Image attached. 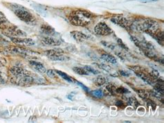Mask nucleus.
<instances>
[{"label": "nucleus", "instance_id": "1", "mask_svg": "<svg viewBox=\"0 0 164 123\" xmlns=\"http://www.w3.org/2000/svg\"><path fill=\"white\" fill-rule=\"evenodd\" d=\"M93 15L91 13L82 9L72 10L68 15L71 24L77 27H86L93 21Z\"/></svg>", "mask_w": 164, "mask_h": 123}, {"label": "nucleus", "instance_id": "2", "mask_svg": "<svg viewBox=\"0 0 164 123\" xmlns=\"http://www.w3.org/2000/svg\"><path fill=\"white\" fill-rule=\"evenodd\" d=\"M132 27L139 31L149 34L152 37L159 30L158 22L149 18H142L137 20L131 24V29Z\"/></svg>", "mask_w": 164, "mask_h": 123}, {"label": "nucleus", "instance_id": "3", "mask_svg": "<svg viewBox=\"0 0 164 123\" xmlns=\"http://www.w3.org/2000/svg\"><path fill=\"white\" fill-rule=\"evenodd\" d=\"M6 6H8L10 10H12V12L15 14V15L21 21L24 22L27 24L29 25L36 24L37 21H36L35 17L25 7L17 4V3H6Z\"/></svg>", "mask_w": 164, "mask_h": 123}, {"label": "nucleus", "instance_id": "4", "mask_svg": "<svg viewBox=\"0 0 164 123\" xmlns=\"http://www.w3.org/2000/svg\"><path fill=\"white\" fill-rule=\"evenodd\" d=\"M46 57L52 61H64L69 60V58L68 56L64 54V51L60 49H53L45 52Z\"/></svg>", "mask_w": 164, "mask_h": 123}, {"label": "nucleus", "instance_id": "5", "mask_svg": "<svg viewBox=\"0 0 164 123\" xmlns=\"http://www.w3.org/2000/svg\"><path fill=\"white\" fill-rule=\"evenodd\" d=\"M8 51L13 54H17L19 55H21V57L24 58H34L35 56L37 55V54L35 52L31 51L30 50H26L24 48L21 47H10L8 49Z\"/></svg>", "mask_w": 164, "mask_h": 123}, {"label": "nucleus", "instance_id": "6", "mask_svg": "<svg viewBox=\"0 0 164 123\" xmlns=\"http://www.w3.org/2000/svg\"><path fill=\"white\" fill-rule=\"evenodd\" d=\"M94 31L97 35L99 36H109L113 34V31L105 22H101L95 25L94 27Z\"/></svg>", "mask_w": 164, "mask_h": 123}, {"label": "nucleus", "instance_id": "7", "mask_svg": "<svg viewBox=\"0 0 164 123\" xmlns=\"http://www.w3.org/2000/svg\"><path fill=\"white\" fill-rule=\"evenodd\" d=\"M111 21L113 23L125 29L127 31L131 29V23L127 18L122 15H116L111 18Z\"/></svg>", "mask_w": 164, "mask_h": 123}, {"label": "nucleus", "instance_id": "8", "mask_svg": "<svg viewBox=\"0 0 164 123\" xmlns=\"http://www.w3.org/2000/svg\"><path fill=\"white\" fill-rule=\"evenodd\" d=\"M9 72L16 79L25 77V76L31 75L30 71L22 68H19V67H12L9 69Z\"/></svg>", "mask_w": 164, "mask_h": 123}, {"label": "nucleus", "instance_id": "9", "mask_svg": "<svg viewBox=\"0 0 164 123\" xmlns=\"http://www.w3.org/2000/svg\"><path fill=\"white\" fill-rule=\"evenodd\" d=\"M10 40L15 45H19V46H33L35 45V43L33 40L31 38H26L21 37H10Z\"/></svg>", "mask_w": 164, "mask_h": 123}, {"label": "nucleus", "instance_id": "10", "mask_svg": "<svg viewBox=\"0 0 164 123\" xmlns=\"http://www.w3.org/2000/svg\"><path fill=\"white\" fill-rule=\"evenodd\" d=\"M5 33L10 37H24L26 34L22 30H20L17 27H8L5 29Z\"/></svg>", "mask_w": 164, "mask_h": 123}, {"label": "nucleus", "instance_id": "11", "mask_svg": "<svg viewBox=\"0 0 164 123\" xmlns=\"http://www.w3.org/2000/svg\"><path fill=\"white\" fill-rule=\"evenodd\" d=\"M135 74L138 76L139 78H140L143 81H145V83L149 85H151V86H154L155 85V79H154L152 78L151 76H149L147 75V74L145 73V72L141 71V70H134Z\"/></svg>", "mask_w": 164, "mask_h": 123}, {"label": "nucleus", "instance_id": "12", "mask_svg": "<svg viewBox=\"0 0 164 123\" xmlns=\"http://www.w3.org/2000/svg\"><path fill=\"white\" fill-rule=\"evenodd\" d=\"M41 43L44 45H48V46H58L61 45L60 41L53 38L51 36H46V37L42 38Z\"/></svg>", "mask_w": 164, "mask_h": 123}, {"label": "nucleus", "instance_id": "13", "mask_svg": "<svg viewBox=\"0 0 164 123\" xmlns=\"http://www.w3.org/2000/svg\"><path fill=\"white\" fill-rule=\"evenodd\" d=\"M71 36L77 42L79 43L84 42V41H85L87 39V36L85 34L80 31H71Z\"/></svg>", "mask_w": 164, "mask_h": 123}, {"label": "nucleus", "instance_id": "14", "mask_svg": "<svg viewBox=\"0 0 164 123\" xmlns=\"http://www.w3.org/2000/svg\"><path fill=\"white\" fill-rule=\"evenodd\" d=\"M29 64L34 70H35L36 71L39 72V73H42V74L46 73V69L45 68V67L43 66L42 63L37 62V61H30Z\"/></svg>", "mask_w": 164, "mask_h": 123}, {"label": "nucleus", "instance_id": "15", "mask_svg": "<svg viewBox=\"0 0 164 123\" xmlns=\"http://www.w3.org/2000/svg\"><path fill=\"white\" fill-rule=\"evenodd\" d=\"M40 30L43 34H46L48 36H51L55 34V29L48 24H42L40 27Z\"/></svg>", "mask_w": 164, "mask_h": 123}, {"label": "nucleus", "instance_id": "16", "mask_svg": "<svg viewBox=\"0 0 164 123\" xmlns=\"http://www.w3.org/2000/svg\"><path fill=\"white\" fill-rule=\"evenodd\" d=\"M101 59L102 60H104V61L108 63H111L112 64H116L117 63L116 59L113 56L111 55V54H103L101 55Z\"/></svg>", "mask_w": 164, "mask_h": 123}, {"label": "nucleus", "instance_id": "17", "mask_svg": "<svg viewBox=\"0 0 164 123\" xmlns=\"http://www.w3.org/2000/svg\"><path fill=\"white\" fill-rule=\"evenodd\" d=\"M8 21L3 13L0 11V28L6 29L8 27Z\"/></svg>", "mask_w": 164, "mask_h": 123}, {"label": "nucleus", "instance_id": "18", "mask_svg": "<svg viewBox=\"0 0 164 123\" xmlns=\"http://www.w3.org/2000/svg\"><path fill=\"white\" fill-rule=\"evenodd\" d=\"M98 66H99V68H101V69L104 70V71H106V72H109V73L111 74V75H112V76L116 77V76L118 75V73H117L116 72H115L114 70H113L110 66H107V65L100 64Z\"/></svg>", "mask_w": 164, "mask_h": 123}, {"label": "nucleus", "instance_id": "19", "mask_svg": "<svg viewBox=\"0 0 164 123\" xmlns=\"http://www.w3.org/2000/svg\"><path fill=\"white\" fill-rule=\"evenodd\" d=\"M153 38L156 39V41L159 43L160 45H163V32L161 30H158L155 34V35L153 36Z\"/></svg>", "mask_w": 164, "mask_h": 123}, {"label": "nucleus", "instance_id": "20", "mask_svg": "<svg viewBox=\"0 0 164 123\" xmlns=\"http://www.w3.org/2000/svg\"><path fill=\"white\" fill-rule=\"evenodd\" d=\"M73 70L76 74L80 75H89L90 74L84 68H80V67H74L73 68Z\"/></svg>", "mask_w": 164, "mask_h": 123}, {"label": "nucleus", "instance_id": "21", "mask_svg": "<svg viewBox=\"0 0 164 123\" xmlns=\"http://www.w3.org/2000/svg\"><path fill=\"white\" fill-rule=\"evenodd\" d=\"M127 103H128L129 106H132L134 108H136L139 106V103H138L137 99L134 97H129V98L127 99Z\"/></svg>", "mask_w": 164, "mask_h": 123}, {"label": "nucleus", "instance_id": "22", "mask_svg": "<svg viewBox=\"0 0 164 123\" xmlns=\"http://www.w3.org/2000/svg\"><path fill=\"white\" fill-rule=\"evenodd\" d=\"M136 91L137 92V93L138 94V95H139L140 98L144 99V100H147V99L149 98V94L147 93V91H145V90L143 89H138L136 90Z\"/></svg>", "mask_w": 164, "mask_h": 123}, {"label": "nucleus", "instance_id": "23", "mask_svg": "<svg viewBox=\"0 0 164 123\" xmlns=\"http://www.w3.org/2000/svg\"><path fill=\"white\" fill-rule=\"evenodd\" d=\"M55 73H57V75H59L62 78H63L64 79V80H66V81H69V82H73L74 81V80H73V79L71 78V77H69V75H67L65 73H64V72H62V71H59V70H55Z\"/></svg>", "mask_w": 164, "mask_h": 123}, {"label": "nucleus", "instance_id": "24", "mask_svg": "<svg viewBox=\"0 0 164 123\" xmlns=\"http://www.w3.org/2000/svg\"><path fill=\"white\" fill-rule=\"evenodd\" d=\"M106 83V79L103 77H98L94 81V84L97 86H102Z\"/></svg>", "mask_w": 164, "mask_h": 123}, {"label": "nucleus", "instance_id": "25", "mask_svg": "<svg viewBox=\"0 0 164 123\" xmlns=\"http://www.w3.org/2000/svg\"><path fill=\"white\" fill-rule=\"evenodd\" d=\"M90 94L92 95L93 97H95V98H102L103 96V93H102L101 90H92V91L90 92Z\"/></svg>", "mask_w": 164, "mask_h": 123}, {"label": "nucleus", "instance_id": "26", "mask_svg": "<svg viewBox=\"0 0 164 123\" xmlns=\"http://www.w3.org/2000/svg\"><path fill=\"white\" fill-rule=\"evenodd\" d=\"M84 68L86 70V71L89 72V74L91 73V74H93V75H98V74H99V72L98 71V70L94 69V68H93L92 67H91V66H84Z\"/></svg>", "mask_w": 164, "mask_h": 123}, {"label": "nucleus", "instance_id": "27", "mask_svg": "<svg viewBox=\"0 0 164 123\" xmlns=\"http://www.w3.org/2000/svg\"><path fill=\"white\" fill-rule=\"evenodd\" d=\"M150 94L152 95V96L155 97L156 98L160 99V101H161V100H163V94L159 93L158 92L156 91L155 90L150 91Z\"/></svg>", "mask_w": 164, "mask_h": 123}, {"label": "nucleus", "instance_id": "28", "mask_svg": "<svg viewBox=\"0 0 164 123\" xmlns=\"http://www.w3.org/2000/svg\"><path fill=\"white\" fill-rule=\"evenodd\" d=\"M127 93H129V91L127 89V88L124 87H118L116 88V93L122 94V95H123V94H127Z\"/></svg>", "mask_w": 164, "mask_h": 123}, {"label": "nucleus", "instance_id": "29", "mask_svg": "<svg viewBox=\"0 0 164 123\" xmlns=\"http://www.w3.org/2000/svg\"><path fill=\"white\" fill-rule=\"evenodd\" d=\"M116 87L114 86V85L109 84L108 86H107V90L111 94V95H114V94L116 93Z\"/></svg>", "mask_w": 164, "mask_h": 123}, {"label": "nucleus", "instance_id": "30", "mask_svg": "<svg viewBox=\"0 0 164 123\" xmlns=\"http://www.w3.org/2000/svg\"><path fill=\"white\" fill-rule=\"evenodd\" d=\"M117 44H118V46H119L120 48H121L122 50H126V51H128L129 50V48H127V47L126 46L125 44H124V43L122 42L121 39H120V38L117 39Z\"/></svg>", "mask_w": 164, "mask_h": 123}, {"label": "nucleus", "instance_id": "31", "mask_svg": "<svg viewBox=\"0 0 164 123\" xmlns=\"http://www.w3.org/2000/svg\"><path fill=\"white\" fill-rule=\"evenodd\" d=\"M145 101H146L147 106H151L153 110H155L156 109V104H155V102H153L152 99H150L149 98H148V99H147V100H145Z\"/></svg>", "mask_w": 164, "mask_h": 123}, {"label": "nucleus", "instance_id": "32", "mask_svg": "<svg viewBox=\"0 0 164 123\" xmlns=\"http://www.w3.org/2000/svg\"><path fill=\"white\" fill-rule=\"evenodd\" d=\"M102 44H103L104 46L107 47V48L111 49V50H113L115 48V45H113V43H107V42H101Z\"/></svg>", "mask_w": 164, "mask_h": 123}, {"label": "nucleus", "instance_id": "33", "mask_svg": "<svg viewBox=\"0 0 164 123\" xmlns=\"http://www.w3.org/2000/svg\"><path fill=\"white\" fill-rule=\"evenodd\" d=\"M75 81V82H76V84H77L79 85V86H80V87L82 88V89H83V90H85V91H86V92H89V88H88L87 87H86V86H84V85L82 84V83L79 82V81Z\"/></svg>", "mask_w": 164, "mask_h": 123}, {"label": "nucleus", "instance_id": "34", "mask_svg": "<svg viewBox=\"0 0 164 123\" xmlns=\"http://www.w3.org/2000/svg\"><path fill=\"white\" fill-rule=\"evenodd\" d=\"M116 105L117 106H118V107H120V108H125V104H123V102H122V101H120V100H118V101H117L116 103Z\"/></svg>", "mask_w": 164, "mask_h": 123}, {"label": "nucleus", "instance_id": "35", "mask_svg": "<svg viewBox=\"0 0 164 123\" xmlns=\"http://www.w3.org/2000/svg\"><path fill=\"white\" fill-rule=\"evenodd\" d=\"M6 61L4 59H3V58L0 57V67L4 66L5 65H6Z\"/></svg>", "mask_w": 164, "mask_h": 123}, {"label": "nucleus", "instance_id": "36", "mask_svg": "<svg viewBox=\"0 0 164 123\" xmlns=\"http://www.w3.org/2000/svg\"><path fill=\"white\" fill-rule=\"evenodd\" d=\"M120 74L122 76H124V77H129V73H128L127 72L125 71V70H120Z\"/></svg>", "mask_w": 164, "mask_h": 123}, {"label": "nucleus", "instance_id": "37", "mask_svg": "<svg viewBox=\"0 0 164 123\" xmlns=\"http://www.w3.org/2000/svg\"><path fill=\"white\" fill-rule=\"evenodd\" d=\"M46 73H47V75L49 76V77H53L54 75L55 74V72L53 71V70H48V71H46Z\"/></svg>", "mask_w": 164, "mask_h": 123}, {"label": "nucleus", "instance_id": "38", "mask_svg": "<svg viewBox=\"0 0 164 123\" xmlns=\"http://www.w3.org/2000/svg\"><path fill=\"white\" fill-rule=\"evenodd\" d=\"M138 1H139L142 3H148V2H154V1H158V0H138Z\"/></svg>", "mask_w": 164, "mask_h": 123}, {"label": "nucleus", "instance_id": "39", "mask_svg": "<svg viewBox=\"0 0 164 123\" xmlns=\"http://www.w3.org/2000/svg\"><path fill=\"white\" fill-rule=\"evenodd\" d=\"M1 77V72L0 71V77Z\"/></svg>", "mask_w": 164, "mask_h": 123}]
</instances>
